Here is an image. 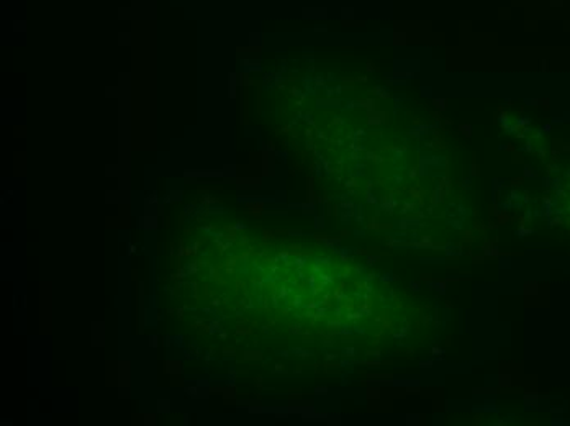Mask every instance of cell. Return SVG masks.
<instances>
[{
    "mask_svg": "<svg viewBox=\"0 0 570 426\" xmlns=\"http://www.w3.org/2000/svg\"><path fill=\"white\" fill-rule=\"evenodd\" d=\"M433 353H434V355H443V349L434 348Z\"/></svg>",
    "mask_w": 570,
    "mask_h": 426,
    "instance_id": "cell-1",
    "label": "cell"
}]
</instances>
